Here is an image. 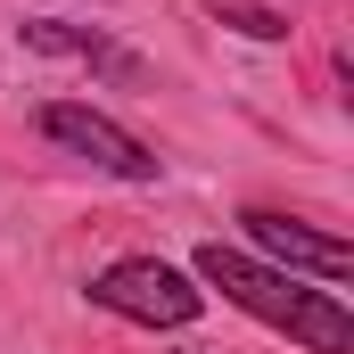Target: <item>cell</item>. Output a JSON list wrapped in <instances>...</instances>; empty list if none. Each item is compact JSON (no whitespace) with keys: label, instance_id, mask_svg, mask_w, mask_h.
I'll return each instance as SVG.
<instances>
[{"label":"cell","instance_id":"6da1fadb","mask_svg":"<svg viewBox=\"0 0 354 354\" xmlns=\"http://www.w3.org/2000/svg\"><path fill=\"white\" fill-rule=\"evenodd\" d=\"M198 280L223 288V305L256 313L264 330H288L305 354H354V313L338 305V288H305L297 272L264 264V256H239V248H223V239L198 248Z\"/></svg>","mask_w":354,"mask_h":354},{"label":"cell","instance_id":"7a4b0ae2","mask_svg":"<svg viewBox=\"0 0 354 354\" xmlns=\"http://www.w3.org/2000/svg\"><path fill=\"white\" fill-rule=\"evenodd\" d=\"M91 305H107L115 322H140V330H189L206 313V288L174 272L165 256H124L91 280Z\"/></svg>","mask_w":354,"mask_h":354},{"label":"cell","instance_id":"3957f363","mask_svg":"<svg viewBox=\"0 0 354 354\" xmlns=\"http://www.w3.org/2000/svg\"><path fill=\"white\" fill-rule=\"evenodd\" d=\"M41 140H58L66 157H83L91 174H115V181H157L165 174L149 140H132L115 115H99L83 99H50V107H41Z\"/></svg>","mask_w":354,"mask_h":354},{"label":"cell","instance_id":"277c9868","mask_svg":"<svg viewBox=\"0 0 354 354\" xmlns=\"http://www.w3.org/2000/svg\"><path fill=\"white\" fill-rule=\"evenodd\" d=\"M239 223H248V239L264 248V264L297 272V280H322V288L354 280V248L338 239V231H313V223H297V214H272V206H248Z\"/></svg>","mask_w":354,"mask_h":354},{"label":"cell","instance_id":"5b68a950","mask_svg":"<svg viewBox=\"0 0 354 354\" xmlns=\"http://www.w3.org/2000/svg\"><path fill=\"white\" fill-rule=\"evenodd\" d=\"M25 50H50V58H75L91 75H107V83H149V66L124 50V41H107V33H91V25H58V17H25Z\"/></svg>","mask_w":354,"mask_h":354},{"label":"cell","instance_id":"8992f818","mask_svg":"<svg viewBox=\"0 0 354 354\" xmlns=\"http://www.w3.org/2000/svg\"><path fill=\"white\" fill-rule=\"evenodd\" d=\"M223 25L248 33V41H280V33H288V17H272V8H223Z\"/></svg>","mask_w":354,"mask_h":354}]
</instances>
